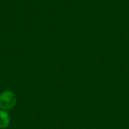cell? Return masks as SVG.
<instances>
[{
	"label": "cell",
	"instance_id": "cell-1",
	"mask_svg": "<svg viewBox=\"0 0 129 129\" xmlns=\"http://www.w3.org/2000/svg\"><path fill=\"white\" fill-rule=\"evenodd\" d=\"M16 103L15 95L11 91H5L0 96V107L3 109H10Z\"/></svg>",
	"mask_w": 129,
	"mask_h": 129
},
{
	"label": "cell",
	"instance_id": "cell-2",
	"mask_svg": "<svg viewBox=\"0 0 129 129\" xmlns=\"http://www.w3.org/2000/svg\"><path fill=\"white\" fill-rule=\"evenodd\" d=\"M9 124V117L8 115L3 112L0 111V128H5Z\"/></svg>",
	"mask_w": 129,
	"mask_h": 129
}]
</instances>
